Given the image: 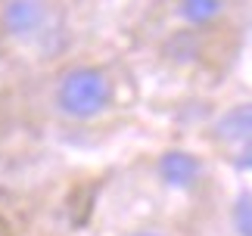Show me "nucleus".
I'll return each mask as SVG.
<instances>
[{
	"label": "nucleus",
	"instance_id": "4",
	"mask_svg": "<svg viewBox=\"0 0 252 236\" xmlns=\"http://www.w3.org/2000/svg\"><path fill=\"white\" fill-rule=\"evenodd\" d=\"M234 13V0H174V16L181 28L193 31H218Z\"/></svg>",
	"mask_w": 252,
	"mask_h": 236
},
{
	"label": "nucleus",
	"instance_id": "1",
	"mask_svg": "<svg viewBox=\"0 0 252 236\" xmlns=\"http://www.w3.org/2000/svg\"><path fill=\"white\" fill-rule=\"evenodd\" d=\"M50 106L69 124L103 121L119 106V81L100 62H69L53 78Z\"/></svg>",
	"mask_w": 252,
	"mask_h": 236
},
{
	"label": "nucleus",
	"instance_id": "6",
	"mask_svg": "<svg viewBox=\"0 0 252 236\" xmlns=\"http://www.w3.org/2000/svg\"><path fill=\"white\" fill-rule=\"evenodd\" d=\"M125 236H174V233L162 224H140V227H131Z\"/></svg>",
	"mask_w": 252,
	"mask_h": 236
},
{
	"label": "nucleus",
	"instance_id": "3",
	"mask_svg": "<svg viewBox=\"0 0 252 236\" xmlns=\"http://www.w3.org/2000/svg\"><path fill=\"white\" fill-rule=\"evenodd\" d=\"M156 180L165 186L168 193L193 196L206 186V162L190 149H165L156 155Z\"/></svg>",
	"mask_w": 252,
	"mask_h": 236
},
{
	"label": "nucleus",
	"instance_id": "5",
	"mask_svg": "<svg viewBox=\"0 0 252 236\" xmlns=\"http://www.w3.org/2000/svg\"><path fill=\"white\" fill-rule=\"evenodd\" d=\"M234 224L240 236H252V196H243L240 205L234 208Z\"/></svg>",
	"mask_w": 252,
	"mask_h": 236
},
{
	"label": "nucleus",
	"instance_id": "2",
	"mask_svg": "<svg viewBox=\"0 0 252 236\" xmlns=\"http://www.w3.org/2000/svg\"><path fill=\"white\" fill-rule=\"evenodd\" d=\"M0 37L16 47H50L60 41L53 0H0Z\"/></svg>",
	"mask_w": 252,
	"mask_h": 236
}]
</instances>
